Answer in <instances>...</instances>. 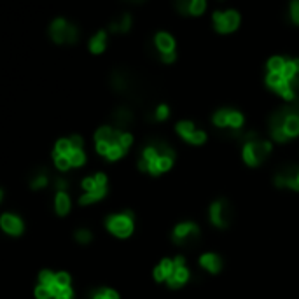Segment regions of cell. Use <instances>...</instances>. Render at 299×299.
<instances>
[{
  "label": "cell",
  "mask_w": 299,
  "mask_h": 299,
  "mask_svg": "<svg viewBox=\"0 0 299 299\" xmlns=\"http://www.w3.org/2000/svg\"><path fill=\"white\" fill-rule=\"evenodd\" d=\"M83 187H84V191H86V192H93V191H96V189H102V187H98V186H96L95 177H86V179L83 180Z\"/></svg>",
  "instance_id": "33"
},
{
  "label": "cell",
  "mask_w": 299,
  "mask_h": 299,
  "mask_svg": "<svg viewBox=\"0 0 299 299\" xmlns=\"http://www.w3.org/2000/svg\"><path fill=\"white\" fill-rule=\"evenodd\" d=\"M269 133H271V138L273 140H277L278 144H284V142L289 140L287 133H285L284 128H275V130H269Z\"/></svg>",
  "instance_id": "30"
},
{
  "label": "cell",
  "mask_w": 299,
  "mask_h": 299,
  "mask_svg": "<svg viewBox=\"0 0 299 299\" xmlns=\"http://www.w3.org/2000/svg\"><path fill=\"white\" fill-rule=\"evenodd\" d=\"M284 130H285V133H287L289 138L297 137L299 135V114H292V116L285 117Z\"/></svg>",
  "instance_id": "14"
},
{
  "label": "cell",
  "mask_w": 299,
  "mask_h": 299,
  "mask_svg": "<svg viewBox=\"0 0 299 299\" xmlns=\"http://www.w3.org/2000/svg\"><path fill=\"white\" fill-rule=\"evenodd\" d=\"M109 192V187H102V189H96L93 192H86V194H83L79 198V203L81 205H91L95 202H100V200H104L105 196H107Z\"/></svg>",
  "instance_id": "13"
},
{
  "label": "cell",
  "mask_w": 299,
  "mask_h": 299,
  "mask_svg": "<svg viewBox=\"0 0 299 299\" xmlns=\"http://www.w3.org/2000/svg\"><path fill=\"white\" fill-rule=\"evenodd\" d=\"M200 266L207 269L208 273H219L222 269V259L214 252H207L200 257Z\"/></svg>",
  "instance_id": "9"
},
{
  "label": "cell",
  "mask_w": 299,
  "mask_h": 299,
  "mask_svg": "<svg viewBox=\"0 0 299 299\" xmlns=\"http://www.w3.org/2000/svg\"><path fill=\"white\" fill-rule=\"evenodd\" d=\"M72 153V144L68 138H60L58 142H56V147H55V154L58 156H68Z\"/></svg>",
  "instance_id": "20"
},
{
  "label": "cell",
  "mask_w": 299,
  "mask_h": 299,
  "mask_svg": "<svg viewBox=\"0 0 299 299\" xmlns=\"http://www.w3.org/2000/svg\"><path fill=\"white\" fill-rule=\"evenodd\" d=\"M114 119H116V128L117 130H122L126 124H130L132 122V112H130L128 109H119L116 114H114Z\"/></svg>",
  "instance_id": "17"
},
{
  "label": "cell",
  "mask_w": 299,
  "mask_h": 299,
  "mask_svg": "<svg viewBox=\"0 0 299 299\" xmlns=\"http://www.w3.org/2000/svg\"><path fill=\"white\" fill-rule=\"evenodd\" d=\"M275 184L278 187H289V189L299 191V165L280 170V173L275 175Z\"/></svg>",
  "instance_id": "6"
},
{
  "label": "cell",
  "mask_w": 299,
  "mask_h": 299,
  "mask_svg": "<svg viewBox=\"0 0 299 299\" xmlns=\"http://www.w3.org/2000/svg\"><path fill=\"white\" fill-rule=\"evenodd\" d=\"M70 282H72V278L68 273H65V271L56 273V285H58V287H61V289L70 287Z\"/></svg>",
  "instance_id": "28"
},
{
  "label": "cell",
  "mask_w": 299,
  "mask_h": 299,
  "mask_svg": "<svg viewBox=\"0 0 299 299\" xmlns=\"http://www.w3.org/2000/svg\"><path fill=\"white\" fill-rule=\"evenodd\" d=\"M0 226H2L4 231L11 236H19L24 229L23 220L14 214H4L2 217H0Z\"/></svg>",
  "instance_id": "7"
},
{
  "label": "cell",
  "mask_w": 299,
  "mask_h": 299,
  "mask_svg": "<svg viewBox=\"0 0 299 299\" xmlns=\"http://www.w3.org/2000/svg\"><path fill=\"white\" fill-rule=\"evenodd\" d=\"M110 147H112V145L105 144V142H96V144H95V149H96V153L100 154V156H105V158H107V154H109Z\"/></svg>",
  "instance_id": "39"
},
{
  "label": "cell",
  "mask_w": 299,
  "mask_h": 299,
  "mask_svg": "<svg viewBox=\"0 0 299 299\" xmlns=\"http://www.w3.org/2000/svg\"><path fill=\"white\" fill-rule=\"evenodd\" d=\"M205 9H207V2H205V0H191L189 14H192V16H200V14H203Z\"/></svg>",
  "instance_id": "25"
},
{
  "label": "cell",
  "mask_w": 299,
  "mask_h": 299,
  "mask_svg": "<svg viewBox=\"0 0 299 299\" xmlns=\"http://www.w3.org/2000/svg\"><path fill=\"white\" fill-rule=\"evenodd\" d=\"M271 153V142L269 140H252V142H245L243 144V161L248 166H259L261 163L268 158V154Z\"/></svg>",
  "instance_id": "2"
},
{
  "label": "cell",
  "mask_w": 299,
  "mask_h": 299,
  "mask_svg": "<svg viewBox=\"0 0 299 299\" xmlns=\"http://www.w3.org/2000/svg\"><path fill=\"white\" fill-rule=\"evenodd\" d=\"M35 297L37 299H55V292L49 285H37L35 287Z\"/></svg>",
  "instance_id": "21"
},
{
  "label": "cell",
  "mask_w": 299,
  "mask_h": 299,
  "mask_svg": "<svg viewBox=\"0 0 299 299\" xmlns=\"http://www.w3.org/2000/svg\"><path fill=\"white\" fill-rule=\"evenodd\" d=\"M72 297H73V290L72 287H67V289H61V292L55 299H72Z\"/></svg>",
  "instance_id": "41"
},
{
  "label": "cell",
  "mask_w": 299,
  "mask_h": 299,
  "mask_svg": "<svg viewBox=\"0 0 299 299\" xmlns=\"http://www.w3.org/2000/svg\"><path fill=\"white\" fill-rule=\"evenodd\" d=\"M126 154V149H122V147L117 144V145H112L107 154V159L109 161H117V159H121L122 156Z\"/></svg>",
  "instance_id": "26"
},
{
  "label": "cell",
  "mask_w": 299,
  "mask_h": 299,
  "mask_svg": "<svg viewBox=\"0 0 299 299\" xmlns=\"http://www.w3.org/2000/svg\"><path fill=\"white\" fill-rule=\"evenodd\" d=\"M105 226L112 235H116L117 238H128L132 236L133 228H135V215L132 210H124L121 214L109 215L105 220Z\"/></svg>",
  "instance_id": "1"
},
{
  "label": "cell",
  "mask_w": 299,
  "mask_h": 299,
  "mask_svg": "<svg viewBox=\"0 0 299 299\" xmlns=\"http://www.w3.org/2000/svg\"><path fill=\"white\" fill-rule=\"evenodd\" d=\"M212 121H214V124L217 128H224V126L229 124V109H220L217 110L214 114V117H212Z\"/></svg>",
  "instance_id": "19"
},
{
  "label": "cell",
  "mask_w": 299,
  "mask_h": 299,
  "mask_svg": "<svg viewBox=\"0 0 299 299\" xmlns=\"http://www.w3.org/2000/svg\"><path fill=\"white\" fill-rule=\"evenodd\" d=\"M175 7H177V11H179V12H182V14H189L191 0H179V2L175 4Z\"/></svg>",
  "instance_id": "37"
},
{
  "label": "cell",
  "mask_w": 299,
  "mask_h": 299,
  "mask_svg": "<svg viewBox=\"0 0 299 299\" xmlns=\"http://www.w3.org/2000/svg\"><path fill=\"white\" fill-rule=\"evenodd\" d=\"M70 196L67 194V191L65 192H56L55 196V208H56V214L58 215H67L68 212H70Z\"/></svg>",
  "instance_id": "12"
},
{
  "label": "cell",
  "mask_w": 299,
  "mask_h": 299,
  "mask_svg": "<svg viewBox=\"0 0 299 299\" xmlns=\"http://www.w3.org/2000/svg\"><path fill=\"white\" fill-rule=\"evenodd\" d=\"M158 165L161 168V171H168L173 166V158H165V156H161V158L158 159Z\"/></svg>",
  "instance_id": "36"
},
{
  "label": "cell",
  "mask_w": 299,
  "mask_h": 299,
  "mask_svg": "<svg viewBox=\"0 0 299 299\" xmlns=\"http://www.w3.org/2000/svg\"><path fill=\"white\" fill-rule=\"evenodd\" d=\"M68 159H70L73 168L83 166L86 163V154H84V151H72V153L68 154Z\"/></svg>",
  "instance_id": "22"
},
{
  "label": "cell",
  "mask_w": 299,
  "mask_h": 299,
  "mask_svg": "<svg viewBox=\"0 0 299 299\" xmlns=\"http://www.w3.org/2000/svg\"><path fill=\"white\" fill-rule=\"evenodd\" d=\"M39 282L40 285H53L56 282V275L53 271H49V269H42L39 273Z\"/></svg>",
  "instance_id": "24"
},
{
  "label": "cell",
  "mask_w": 299,
  "mask_h": 299,
  "mask_svg": "<svg viewBox=\"0 0 299 299\" xmlns=\"http://www.w3.org/2000/svg\"><path fill=\"white\" fill-rule=\"evenodd\" d=\"M245 124V117L243 114L238 112V110H229V128L233 130V132H240L241 128H243Z\"/></svg>",
  "instance_id": "16"
},
{
  "label": "cell",
  "mask_w": 299,
  "mask_h": 299,
  "mask_svg": "<svg viewBox=\"0 0 299 299\" xmlns=\"http://www.w3.org/2000/svg\"><path fill=\"white\" fill-rule=\"evenodd\" d=\"M198 235H200V228L194 222H180L171 231V238H173L177 245H184L189 240L198 238Z\"/></svg>",
  "instance_id": "5"
},
{
  "label": "cell",
  "mask_w": 299,
  "mask_h": 299,
  "mask_svg": "<svg viewBox=\"0 0 299 299\" xmlns=\"http://www.w3.org/2000/svg\"><path fill=\"white\" fill-rule=\"evenodd\" d=\"M175 128H177V133H179L180 137H182L186 142H189V140H191V137L194 135V132L198 130L194 124H192L191 121H180L179 124L175 126Z\"/></svg>",
  "instance_id": "15"
},
{
  "label": "cell",
  "mask_w": 299,
  "mask_h": 299,
  "mask_svg": "<svg viewBox=\"0 0 299 299\" xmlns=\"http://www.w3.org/2000/svg\"><path fill=\"white\" fill-rule=\"evenodd\" d=\"M105 46H107V32L105 30L96 32V34L91 37V40H89V51H91L93 55L104 53Z\"/></svg>",
  "instance_id": "11"
},
{
  "label": "cell",
  "mask_w": 299,
  "mask_h": 299,
  "mask_svg": "<svg viewBox=\"0 0 299 299\" xmlns=\"http://www.w3.org/2000/svg\"><path fill=\"white\" fill-rule=\"evenodd\" d=\"M285 63H287V60H285L284 56H273V58H269V61H268V72L282 73Z\"/></svg>",
  "instance_id": "18"
},
{
  "label": "cell",
  "mask_w": 299,
  "mask_h": 299,
  "mask_svg": "<svg viewBox=\"0 0 299 299\" xmlns=\"http://www.w3.org/2000/svg\"><path fill=\"white\" fill-rule=\"evenodd\" d=\"M154 42H156V47L161 51V55L175 51V39L168 34V32H159V34H156Z\"/></svg>",
  "instance_id": "10"
},
{
  "label": "cell",
  "mask_w": 299,
  "mask_h": 299,
  "mask_svg": "<svg viewBox=\"0 0 299 299\" xmlns=\"http://www.w3.org/2000/svg\"><path fill=\"white\" fill-rule=\"evenodd\" d=\"M130 28H132V16L130 14H124L121 18V21H119V30L121 32H128Z\"/></svg>",
  "instance_id": "38"
},
{
  "label": "cell",
  "mask_w": 299,
  "mask_h": 299,
  "mask_svg": "<svg viewBox=\"0 0 299 299\" xmlns=\"http://www.w3.org/2000/svg\"><path fill=\"white\" fill-rule=\"evenodd\" d=\"M68 30H70V23L65 18H56L55 21L51 23L49 35H51V39L55 40L56 44H63V42H67Z\"/></svg>",
  "instance_id": "8"
},
{
  "label": "cell",
  "mask_w": 299,
  "mask_h": 299,
  "mask_svg": "<svg viewBox=\"0 0 299 299\" xmlns=\"http://www.w3.org/2000/svg\"><path fill=\"white\" fill-rule=\"evenodd\" d=\"M231 207L226 200H217L210 205V210H208V217H210V222L214 224L215 228H228L229 220H231Z\"/></svg>",
  "instance_id": "4"
},
{
  "label": "cell",
  "mask_w": 299,
  "mask_h": 299,
  "mask_svg": "<svg viewBox=\"0 0 299 299\" xmlns=\"http://www.w3.org/2000/svg\"><path fill=\"white\" fill-rule=\"evenodd\" d=\"M175 60H177V53H175V51L161 55V61H163V63H173Z\"/></svg>",
  "instance_id": "42"
},
{
  "label": "cell",
  "mask_w": 299,
  "mask_h": 299,
  "mask_svg": "<svg viewBox=\"0 0 299 299\" xmlns=\"http://www.w3.org/2000/svg\"><path fill=\"white\" fill-rule=\"evenodd\" d=\"M68 140H70V144H72V151H83L84 140H83V137H81V135H72Z\"/></svg>",
  "instance_id": "34"
},
{
  "label": "cell",
  "mask_w": 299,
  "mask_h": 299,
  "mask_svg": "<svg viewBox=\"0 0 299 299\" xmlns=\"http://www.w3.org/2000/svg\"><path fill=\"white\" fill-rule=\"evenodd\" d=\"M154 116H156V119L158 121H165L168 119V116H170V107L168 105H159L158 109H156V112H154Z\"/></svg>",
  "instance_id": "32"
},
{
  "label": "cell",
  "mask_w": 299,
  "mask_h": 299,
  "mask_svg": "<svg viewBox=\"0 0 299 299\" xmlns=\"http://www.w3.org/2000/svg\"><path fill=\"white\" fill-rule=\"evenodd\" d=\"M133 144V135L128 133V132H122L121 135V140H119V145L122 147V149L128 151V147Z\"/></svg>",
  "instance_id": "35"
},
{
  "label": "cell",
  "mask_w": 299,
  "mask_h": 299,
  "mask_svg": "<svg viewBox=\"0 0 299 299\" xmlns=\"http://www.w3.org/2000/svg\"><path fill=\"white\" fill-rule=\"evenodd\" d=\"M55 165L58 170L61 171H67L68 168L72 166V163H70V159H68V156H58V154H55Z\"/></svg>",
  "instance_id": "27"
},
{
  "label": "cell",
  "mask_w": 299,
  "mask_h": 299,
  "mask_svg": "<svg viewBox=\"0 0 299 299\" xmlns=\"http://www.w3.org/2000/svg\"><path fill=\"white\" fill-rule=\"evenodd\" d=\"M47 186V173L46 171H40L39 175H35L34 179H32L30 182V187L32 189H40V187Z\"/></svg>",
  "instance_id": "23"
},
{
  "label": "cell",
  "mask_w": 299,
  "mask_h": 299,
  "mask_svg": "<svg viewBox=\"0 0 299 299\" xmlns=\"http://www.w3.org/2000/svg\"><path fill=\"white\" fill-rule=\"evenodd\" d=\"M76 240L79 241V243H89V241L93 240V235H91V231L89 229H79V231H76Z\"/></svg>",
  "instance_id": "29"
},
{
  "label": "cell",
  "mask_w": 299,
  "mask_h": 299,
  "mask_svg": "<svg viewBox=\"0 0 299 299\" xmlns=\"http://www.w3.org/2000/svg\"><path fill=\"white\" fill-rule=\"evenodd\" d=\"M56 189H58V192H65V189L68 187V180L67 179H56Z\"/></svg>",
  "instance_id": "43"
},
{
  "label": "cell",
  "mask_w": 299,
  "mask_h": 299,
  "mask_svg": "<svg viewBox=\"0 0 299 299\" xmlns=\"http://www.w3.org/2000/svg\"><path fill=\"white\" fill-rule=\"evenodd\" d=\"M289 16L292 19V23L299 24V0H292L289 6Z\"/></svg>",
  "instance_id": "31"
},
{
  "label": "cell",
  "mask_w": 299,
  "mask_h": 299,
  "mask_svg": "<svg viewBox=\"0 0 299 299\" xmlns=\"http://www.w3.org/2000/svg\"><path fill=\"white\" fill-rule=\"evenodd\" d=\"M153 275H154L156 282H166V275H165V271L161 269V266H156Z\"/></svg>",
  "instance_id": "40"
},
{
  "label": "cell",
  "mask_w": 299,
  "mask_h": 299,
  "mask_svg": "<svg viewBox=\"0 0 299 299\" xmlns=\"http://www.w3.org/2000/svg\"><path fill=\"white\" fill-rule=\"evenodd\" d=\"M214 27L219 34H231L240 27V14L236 11H215L214 16Z\"/></svg>",
  "instance_id": "3"
}]
</instances>
